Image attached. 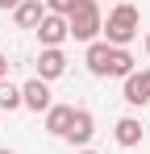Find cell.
I'll return each mask as SVG.
<instances>
[{
    "label": "cell",
    "mask_w": 150,
    "mask_h": 154,
    "mask_svg": "<svg viewBox=\"0 0 150 154\" xmlns=\"http://www.w3.org/2000/svg\"><path fill=\"white\" fill-rule=\"evenodd\" d=\"M75 0H46V13H54V17H71Z\"/></svg>",
    "instance_id": "obj_14"
},
{
    "label": "cell",
    "mask_w": 150,
    "mask_h": 154,
    "mask_svg": "<svg viewBox=\"0 0 150 154\" xmlns=\"http://www.w3.org/2000/svg\"><path fill=\"white\" fill-rule=\"evenodd\" d=\"M146 54H150V38H146Z\"/></svg>",
    "instance_id": "obj_18"
},
{
    "label": "cell",
    "mask_w": 150,
    "mask_h": 154,
    "mask_svg": "<svg viewBox=\"0 0 150 154\" xmlns=\"http://www.w3.org/2000/svg\"><path fill=\"white\" fill-rule=\"evenodd\" d=\"M113 137L121 142L125 150H129V146H138V142H142V121H138V117H121L117 129H113Z\"/></svg>",
    "instance_id": "obj_11"
},
{
    "label": "cell",
    "mask_w": 150,
    "mask_h": 154,
    "mask_svg": "<svg viewBox=\"0 0 150 154\" xmlns=\"http://www.w3.org/2000/svg\"><path fill=\"white\" fill-rule=\"evenodd\" d=\"M21 104L25 108H33V112H46L50 108V88H46V79H29V83H25L21 88Z\"/></svg>",
    "instance_id": "obj_6"
},
{
    "label": "cell",
    "mask_w": 150,
    "mask_h": 154,
    "mask_svg": "<svg viewBox=\"0 0 150 154\" xmlns=\"http://www.w3.org/2000/svg\"><path fill=\"white\" fill-rule=\"evenodd\" d=\"M21 108V88H13L8 79H0V112H13Z\"/></svg>",
    "instance_id": "obj_13"
},
{
    "label": "cell",
    "mask_w": 150,
    "mask_h": 154,
    "mask_svg": "<svg viewBox=\"0 0 150 154\" xmlns=\"http://www.w3.org/2000/svg\"><path fill=\"white\" fill-rule=\"evenodd\" d=\"M138 25H142L138 8H133L129 0H121V4L108 13V21H104V42H108V46H117V50H125V46L138 38Z\"/></svg>",
    "instance_id": "obj_1"
},
{
    "label": "cell",
    "mask_w": 150,
    "mask_h": 154,
    "mask_svg": "<svg viewBox=\"0 0 150 154\" xmlns=\"http://www.w3.org/2000/svg\"><path fill=\"white\" fill-rule=\"evenodd\" d=\"M133 71H138L133 54H129V50H117V46H113V67H108V75H121V79H129Z\"/></svg>",
    "instance_id": "obj_12"
},
{
    "label": "cell",
    "mask_w": 150,
    "mask_h": 154,
    "mask_svg": "<svg viewBox=\"0 0 150 154\" xmlns=\"http://www.w3.org/2000/svg\"><path fill=\"white\" fill-rule=\"evenodd\" d=\"M125 104H133V108L150 104V71H133L125 79Z\"/></svg>",
    "instance_id": "obj_5"
},
{
    "label": "cell",
    "mask_w": 150,
    "mask_h": 154,
    "mask_svg": "<svg viewBox=\"0 0 150 154\" xmlns=\"http://www.w3.org/2000/svg\"><path fill=\"white\" fill-rule=\"evenodd\" d=\"M79 154H96V150H79Z\"/></svg>",
    "instance_id": "obj_17"
},
{
    "label": "cell",
    "mask_w": 150,
    "mask_h": 154,
    "mask_svg": "<svg viewBox=\"0 0 150 154\" xmlns=\"http://www.w3.org/2000/svg\"><path fill=\"white\" fill-rule=\"evenodd\" d=\"M38 38H42V50L58 46L63 38H71V29H67V17H54V13H46V17H42V25H38Z\"/></svg>",
    "instance_id": "obj_4"
},
{
    "label": "cell",
    "mask_w": 150,
    "mask_h": 154,
    "mask_svg": "<svg viewBox=\"0 0 150 154\" xmlns=\"http://www.w3.org/2000/svg\"><path fill=\"white\" fill-rule=\"evenodd\" d=\"M17 4H21V0H0V8H17Z\"/></svg>",
    "instance_id": "obj_16"
},
{
    "label": "cell",
    "mask_w": 150,
    "mask_h": 154,
    "mask_svg": "<svg viewBox=\"0 0 150 154\" xmlns=\"http://www.w3.org/2000/svg\"><path fill=\"white\" fill-rule=\"evenodd\" d=\"M0 154H13V150H0Z\"/></svg>",
    "instance_id": "obj_19"
},
{
    "label": "cell",
    "mask_w": 150,
    "mask_h": 154,
    "mask_svg": "<svg viewBox=\"0 0 150 154\" xmlns=\"http://www.w3.org/2000/svg\"><path fill=\"white\" fill-rule=\"evenodd\" d=\"M42 17H46L42 0H21V4L13 8V21H17L21 29H38V25H42Z\"/></svg>",
    "instance_id": "obj_9"
},
{
    "label": "cell",
    "mask_w": 150,
    "mask_h": 154,
    "mask_svg": "<svg viewBox=\"0 0 150 154\" xmlns=\"http://www.w3.org/2000/svg\"><path fill=\"white\" fill-rule=\"evenodd\" d=\"M117 4H121V0H117Z\"/></svg>",
    "instance_id": "obj_20"
},
{
    "label": "cell",
    "mask_w": 150,
    "mask_h": 154,
    "mask_svg": "<svg viewBox=\"0 0 150 154\" xmlns=\"http://www.w3.org/2000/svg\"><path fill=\"white\" fill-rule=\"evenodd\" d=\"M92 133H96V117H92L88 108H75L71 129H67V142H71V146H88V142H92Z\"/></svg>",
    "instance_id": "obj_3"
},
{
    "label": "cell",
    "mask_w": 150,
    "mask_h": 154,
    "mask_svg": "<svg viewBox=\"0 0 150 154\" xmlns=\"http://www.w3.org/2000/svg\"><path fill=\"white\" fill-rule=\"evenodd\" d=\"M71 117H75V108H71V104H50V108H46V129L54 133V137H67Z\"/></svg>",
    "instance_id": "obj_10"
},
{
    "label": "cell",
    "mask_w": 150,
    "mask_h": 154,
    "mask_svg": "<svg viewBox=\"0 0 150 154\" xmlns=\"http://www.w3.org/2000/svg\"><path fill=\"white\" fill-rule=\"evenodd\" d=\"M67 29H71V38H79V42H96V33H104L100 4L96 0H75L71 17H67Z\"/></svg>",
    "instance_id": "obj_2"
},
{
    "label": "cell",
    "mask_w": 150,
    "mask_h": 154,
    "mask_svg": "<svg viewBox=\"0 0 150 154\" xmlns=\"http://www.w3.org/2000/svg\"><path fill=\"white\" fill-rule=\"evenodd\" d=\"M0 79H8V58L0 54Z\"/></svg>",
    "instance_id": "obj_15"
},
{
    "label": "cell",
    "mask_w": 150,
    "mask_h": 154,
    "mask_svg": "<svg viewBox=\"0 0 150 154\" xmlns=\"http://www.w3.org/2000/svg\"><path fill=\"white\" fill-rule=\"evenodd\" d=\"M63 71H67V54L58 50V46H50V50H42L38 54V79H58L63 75Z\"/></svg>",
    "instance_id": "obj_7"
},
{
    "label": "cell",
    "mask_w": 150,
    "mask_h": 154,
    "mask_svg": "<svg viewBox=\"0 0 150 154\" xmlns=\"http://www.w3.org/2000/svg\"><path fill=\"white\" fill-rule=\"evenodd\" d=\"M83 63H88L92 75H108V67H113V46H108V42H88Z\"/></svg>",
    "instance_id": "obj_8"
}]
</instances>
